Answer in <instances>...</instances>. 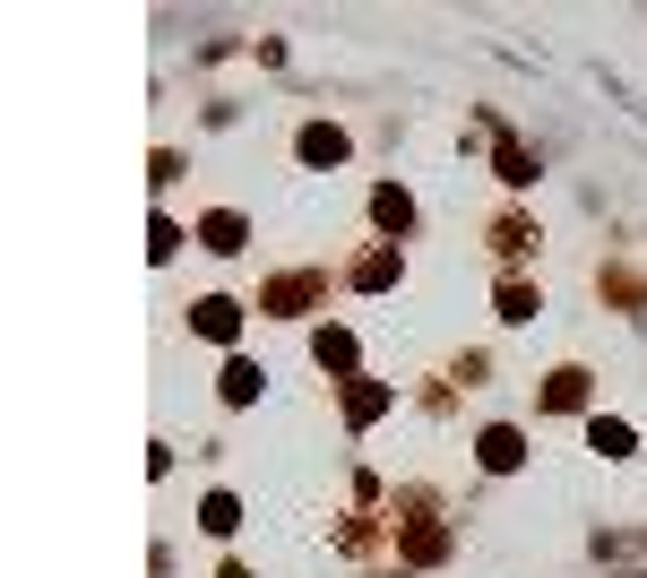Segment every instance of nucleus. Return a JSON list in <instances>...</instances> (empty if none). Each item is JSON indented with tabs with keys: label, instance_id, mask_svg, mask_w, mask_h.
Listing matches in <instances>:
<instances>
[{
	"label": "nucleus",
	"instance_id": "f257e3e1",
	"mask_svg": "<svg viewBox=\"0 0 647 578\" xmlns=\"http://www.w3.org/2000/svg\"><path fill=\"white\" fill-rule=\"evenodd\" d=\"M475 450H484V466H492V475H510V466L527 458V441H518V432H510V423H492V432H484V441H475Z\"/></svg>",
	"mask_w": 647,
	"mask_h": 578
},
{
	"label": "nucleus",
	"instance_id": "f03ea898",
	"mask_svg": "<svg viewBox=\"0 0 647 578\" xmlns=\"http://www.w3.org/2000/svg\"><path fill=\"white\" fill-rule=\"evenodd\" d=\"M191 329H199V337H233V329H242V311L216 294V303H199V311H191Z\"/></svg>",
	"mask_w": 647,
	"mask_h": 578
},
{
	"label": "nucleus",
	"instance_id": "7ed1b4c3",
	"mask_svg": "<svg viewBox=\"0 0 647 578\" xmlns=\"http://www.w3.org/2000/svg\"><path fill=\"white\" fill-rule=\"evenodd\" d=\"M337 156H345V130L312 121V130H303V164H337Z\"/></svg>",
	"mask_w": 647,
	"mask_h": 578
},
{
	"label": "nucleus",
	"instance_id": "20e7f679",
	"mask_svg": "<svg viewBox=\"0 0 647 578\" xmlns=\"http://www.w3.org/2000/svg\"><path fill=\"white\" fill-rule=\"evenodd\" d=\"M544 406H587V371H578V362H561V371H552V389H544Z\"/></svg>",
	"mask_w": 647,
	"mask_h": 578
},
{
	"label": "nucleus",
	"instance_id": "39448f33",
	"mask_svg": "<svg viewBox=\"0 0 647 578\" xmlns=\"http://www.w3.org/2000/svg\"><path fill=\"white\" fill-rule=\"evenodd\" d=\"M371 217H380V225H398V233L415 225V208H406V190H380V199H371Z\"/></svg>",
	"mask_w": 647,
	"mask_h": 578
},
{
	"label": "nucleus",
	"instance_id": "423d86ee",
	"mask_svg": "<svg viewBox=\"0 0 647 578\" xmlns=\"http://www.w3.org/2000/svg\"><path fill=\"white\" fill-rule=\"evenodd\" d=\"M501 320H536V285H501Z\"/></svg>",
	"mask_w": 647,
	"mask_h": 578
},
{
	"label": "nucleus",
	"instance_id": "0eeeda50",
	"mask_svg": "<svg viewBox=\"0 0 647 578\" xmlns=\"http://www.w3.org/2000/svg\"><path fill=\"white\" fill-rule=\"evenodd\" d=\"M224 397H233V406H251V397H259V371H251V362H233V371H224Z\"/></svg>",
	"mask_w": 647,
	"mask_h": 578
},
{
	"label": "nucleus",
	"instance_id": "6e6552de",
	"mask_svg": "<svg viewBox=\"0 0 647 578\" xmlns=\"http://www.w3.org/2000/svg\"><path fill=\"white\" fill-rule=\"evenodd\" d=\"M312 354H320V362H354V337H345V329H320V337H312Z\"/></svg>",
	"mask_w": 647,
	"mask_h": 578
}]
</instances>
